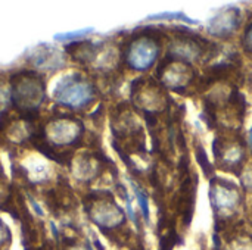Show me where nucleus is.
<instances>
[{"mask_svg":"<svg viewBox=\"0 0 252 250\" xmlns=\"http://www.w3.org/2000/svg\"><path fill=\"white\" fill-rule=\"evenodd\" d=\"M83 136V124L75 116L58 113L52 116L40 133H34V146L38 147L47 158L53 159L55 150H63L75 146Z\"/></svg>","mask_w":252,"mask_h":250,"instance_id":"f257e3e1","label":"nucleus"},{"mask_svg":"<svg viewBox=\"0 0 252 250\" xmlns=\"http://www.w3.org/2000/svg\"><path fill=\"white\" fill-rule=\"evenodd\" d=\"M9 94L12 108L21 116L31 119L46 100V83L32 71L18 72L10 78Z\"/></svg>","mask_w":252,"mask_h":250,"instance_id":"f03ea898","label":"nucleus"},{"mask_svg":"<svg viewBox=\"0 0 252 250\" xmlns=\"http://www.w3.org/2000/svg\"><path fill=\"white\" fill-rule=\"evenodd\" d=\"M53 97L56 103L71 111H81L92 103L94 97V87L81 74L74 72L62 77L56 83Z\"/></svg>","mask_w":252,"mask_h":250,"instance_id":"7ed1b4c3","label":"nucleus"},{"mask_svg":"<svg viewBox=\"0 0 252 250\" xmlns=\"http://www.w3.org/2000/svg\"><path fill=\"white\" fill-rule=\"evenodd\" d=\"M93 205L87 209L90 212L92 221H94L100 228H111L124 221V214L121 209L112 202V199H99L93 197Z\"/></svg>","mask_w":252,"mask_h":250,"instance_id":"20e7f679","label":"nucleus"},{"mask_svg":"<svg viewBox=\"0 0 252 250\" xmlns=\"http://www.w3.org/2000/svg\"><path fill=\"white\" fill-rule=\"evenodd\" d=\"M152 40L140 38L133 41L127 52V62L131 68L136 69H146L157 57V49H152Z\"/></svg>","mask_w":252,"mask_h":250,"instance_id":"39448f33","label":"nucleus"},{"mask_svg":"<svg viewBox=\"0 0 252 250\" xmlns=\"http://www.w3.org/2000/svg\"><path fill=\"white\" fill-rule=\"evenodd\" d=\"M30 162L21 164L22 178H25L30 184H41L44 181H49L50 178V167L41 159H28Z\"/></svg>","mask_w":252,"mask_h":250,"instance_id":"423d86ee","label":"nucleus"},{"mask_svg":"<svg viewBox=\"0 0 252 250\" xmlns=\"http://www.w3.org/2000/svg\"><path fill=\"white\" fill-rule=\"evenodd\" d=\"M201 149H202V147L199 146V147H198V150H196V159L199 161V164H201L202 169H204L207 174H211V165H210V162H208V159H207V155H205Z\"/></svg>","mask_w":252,"mask_h":250,"instance_id":"0eeeda50","label":"nucleus"},{"mask_svg":"<svg viewBox=\"0 0 252 250\" xmlns=\"http://www.w3.org/2000/svg\"><path fill=\"white\" fill-rule=\"evenodd\" d=\"M9 239H10V236H9V230H7V227L0 221V245L7 243V242H9Z\"/></svg>","mask_w":252,"mask_h":250,"instance_id":"6e6552de","label":"nucleus"}]
</instances>
